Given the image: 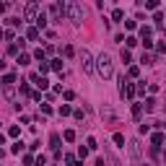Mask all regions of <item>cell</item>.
<instances>
[{"instance_id": "cell-1", "label": "cell", "mask_w": 166, "mask_h": 166, "mask_svg": "<svg viewBox=\"0 0 166 166\" xmlns=\"http://www.w3.org/2000/svg\"><path fill=\"white\" fill-rule=\"evenodd\" d=\"M96 62H99V73H101L104 78H112V75H114V68H112V57H109V55H99Z\"/></svg>"}, {"instance_id": "cell-2", "label": "cell", "mask_w": 166, "mask_h": 166, "mask_svg": "<svg viewBox=\"0 0 166 166\" xmlns=\"http://www.w3.org/2000/svg\"><path fill=\"white\" fill-rule=\"evenodd\" d=\"M65 11H68V16H70L73 24H81V21H83V8L78 5V3H68V8H65Z\"/></svg>"}, {"instance_id": "cell-3", "label": "cell", "mask_w": 166, "mask_h": 166, "mask_svg": "<svg viewBox=\"0 0 166 166\" xmlns=\"http://www.w3.org/2000/svg\"><path fill=\"white\" fill-rule=\"evenodd\" d=\"M81 62H83V70L86 73H94V57H91L86 49H83V55H81Z\"/></svg>"}, {"instance_id": "cell-4", "label": "cell", "mask_w": 166, "mask_h": 166, "mask_svg": "<svg viewBox=\"0 0 166 166\" xmlns=\"http://www.w3.org/2000/svg\"><path fill=\"white\" fill-rule=\"evenodd\" d=\"M37 13H39V5H37V3H31V5L26 8V21H37V18H39Z\"/></svg>"}, {"instance_id": "cell-5", "label": "cell", "mask_w": 166, "mask_h": 166, "mask_svg": "<svg viewBox=\"0 0 166 166\" xmlns=\"http://www.w3.org/2000/svg\"><path fill=\"white\" fill-rule=\"evenodd\" d=\"M122 96H135V88H132V86H130V83H125V78H122Z\"/></svg>"}, {"instance_id": "cell-6", "label": "cell", "mask_w": 166, "mask_h": 166, "mask_svg": "<svg viewBox=\"0 0 166 166\" xmlns=\"http://www.w3.org/2000/svg\"><path fill=\"white\" fill-rule=\"evenodd\" d=\"M31 81L37 83L39 88H47V81H44V78H42V75H31Z\"/></svg>"}, {"instance_id": "cell-7", "label": "cell", "mask_w": 166, "mask_h": 166, "mask_svg": "<svg viewBox=\"0 0 166 166\" xmlns=\"http://www.w3.org/2000/svg\"><path fill=\"white\" fill-rule=\"evenodd\" d=\"M130 153H132V158H140V148H138V143H130Z\"/></svg>"}, {"instance_id": "cell-8", "label": "cell", "mask_w": 166, "mask_h": 166, "mask_svg": "<svg viewBox=\"0 0 166 166\" xmlns=\"http://www.w3.org/2000/svg\"><path fill=\"white\" fill-rule=\"evenodd\" d=\"M164 140H166L164 132H156V135H153V145H164Z\"/></svg>"}, {"instance_id": "cell-9", "label": "cell", "mask_w": 166, "mask_h": 166, "mask_svg": "<svg viewBox=\"0 0 166 166\" xmlns=\"http://www.w3.org/2000/svg\"><path fill=\"white\" fill-rule=\"evenodd\" d=\"M122 16H125V13H122V8H117V11L112 13V18H114V21H122Z\"/></svg>"}, {"instance_id": "cell-10", "label": "cell", "mask_w": 166, "mask_h": 166, "mask_svg": "<svg viewBox=\"0 0 166 166\" xmlns=\"http://www.w3.org/2000/svg\"><path fill=\"white\" fill-rule=\"evenodd\" d=\"M114 143H117V145H120V148H125V138H122V135H120V132H117V135H114Z\"/></svg>"}, {"instance_id": "cell-11", "label": "cell", "mask_w": 166, "mask_h": 166, "mask_svg": "<svg viewBox=\"0 0 166 166\" xmlns=\"http://www.w3.org/2000/svg\"><path fill=\"white\" fill-rule=\"evenodd\" d=\"M140 112H143V107H140V104H135V107H132V114H135V117H140Z\"/></svg>"}, {"instance_id": "cell-12", "label": "cell", "mask_w": 166, "mask_h": 166, "mask_svg": "<svg viewBox=\"0 0 166 166\" xmlns=\"http://www.w3.org/2000/svg\"><path fill=\"white\" fill-rule=\"evenodd\" d=\"M52 148H60V135H52Z\"/></svg>"}, {"instance_id": "cell-13", "label": "cell", "mask_w": 166, "mask_h": 166, "mask_svg": "<svg viewBox=\"0 0 166 166\" xmlns=\"http://www.w3.org/2000/svg\"><path fill=\"white\" fill-rule=\"evenodd\" d=\"M3 81H5V86H11V83H13V73H5V78H3Z\"/></svg>"}, {"instance_id": "cell-14", "label": "cell", "mask_w": 166, "mask_h": 166, "mask_svg": "<svg viewBox=\"0 0 166 166\" xmlns=\"http://www.w3.org/2000/svg\"><path fill=\"white\" fill-rule=\"evenodd\" d=\"M143 166H151V164H143Z\"/></svg>"}]
</instances>
